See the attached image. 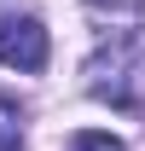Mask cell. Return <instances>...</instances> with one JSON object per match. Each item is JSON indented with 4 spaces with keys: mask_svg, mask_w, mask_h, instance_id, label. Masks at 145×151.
Instances as JSON below:
<instances>
[{
    "mask_svg": "<svg viewBox=\"0 0 145 151\" xmlns=\"http://www.w3.org/2000/svg\"><path fill=\"white\" fill-rule=\"evenodd\" d=\"M93 23H110V29H134V18L145 12V0H81Z\"/></svg>",
    "mask_w": 145,
    "mask_h": 151,
    "instance_id": "3",
    "label": "cell"
},
{
    "mask_svg": "<svg viewBox=\"0 0 145 151\" xmlns=\"http://www.w3.org/2000/svg\"><path fill=\"white\" fill-rule=\"evenodd\" d=\"M64 151H128L116 134H105V128H81V134H70L64 139Z\"/></svg>",
    "mask_w": 145,
    "mask_h": 151,
    "instance_id": "5",
    "label": "cell"
},
{
    "mask_svg": "<svg viewBox=\"0 0 145 151\" xmlns=\"http://www.w3.org/2000/svg\"><path fill=\"white\" fill-rule=\"evenodd\" d=\"M29 116H23V105L12 93H0V151H23V139H29V128H23Z\"/></svg>",
    "mask_w": 145,
    "mask_h": 151,
    "instance_id": "4",
    "label": "cell"
},
{
    "mask_svg": "<svg viewBox=\"0 0 145 151\" xmlns=\"http://www.w3.org/2000/svg\"><path fill=\"white\" fill-rule=\"evenodd\" d=\"M81 87H87V99H99L122 116H145V41H139V29H116L105 47H93V58L81 64Z\"/></svg>",
    "mask_w": 145,
    "mask_h": 151,
    "instance_id": "1",
    "label": "cell"
},
{
    "mask_svg": "<svg viewBox=\"0 0 145 151\" xmlns=\"http://www.w3.org/2000/svg\"><path fill=\"white\" fill-rule=\"evenodd\" d=\"M52 58V41H47V23L18 12V18H0V64L18 76H41Z\"/></svg>",
    "mask_w": 145,
    "mask_h": 151,
    "instance_id": "2",
    "label": "cell"
}]
</instances>
